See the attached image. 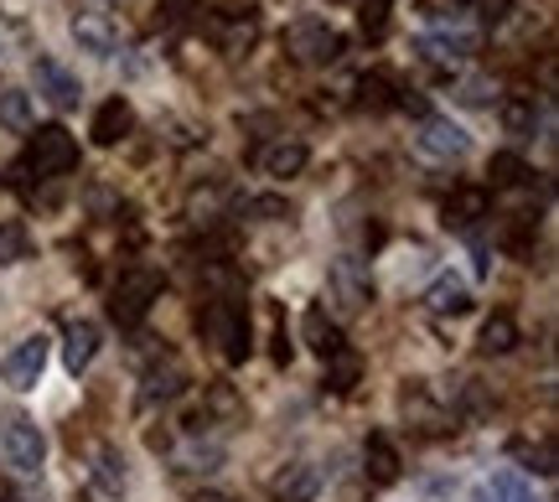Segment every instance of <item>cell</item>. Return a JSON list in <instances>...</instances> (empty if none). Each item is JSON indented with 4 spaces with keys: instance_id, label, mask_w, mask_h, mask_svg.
I'll return each instance as SVG.
<instances>
[{
    "instance_id": "obj_1",
    "label": "cell",
    "mask_w": 559,
    "mask_h": 502,
    "mask_svg": "<svg viewBox=\"0 0 559 502\" xmlns=\"http://www.w3.org/2000/svg\"><path fill=\"white\" fill-rule=\"evenodd\" d=\"M202 326L213 332L223 362H234V368H239V362L254 352V322H249V301H239V296H218V301L207 306Z\"/></svg>"
},
{
    "instance_id": "obj_25",
    "label": "cell",
    "mask_w": 559,
    "mask_h": 502,
    "mask_svg": "<svg viewBox=\"0 0 559 502\" xmlns=\"http://www.w3.org/2000/svg\"><path fill=\"white\" fill-rule=\"evenodd\" d=\"M358 379H362V358H358V352H347V347H342V352H332V358H326V389H332V394H353V389H358Z\"/></svg>"
},
{
    "instance_id": "obj_36",
    "label": "cell",
    "mask_w": 559,
    "mask_h": 502,
    "mask_svg": "<svg viewBox=\"0 0 559 502\" xmlns=\"http://www.w3.org/2000/svg\"><path fill=\"white\" fill-rule=\"evenodd\" d=\"M192 502H228V498H218V492H198Z\"/></svg>"
},
{
    "instance_id": "obj_32",
    "label": "cell",
    "mask_w": 559,
    "mask_h": 502,
    "mask_svg": "<svg viewBox=\"0 0 559 502\" xmlns=\"http://www.w3.org/2000/svg\"><path fill=\"white\" fill-rule=\"evenodd\" d=\"M254 37H260V21H254V16L234 21V32H228V52H234V58H239L243 47H254Z\"/></svg>"
},
{
    "instance_id": "obj_35",
    "label": "cell",
    "mask_w": 559,
    "mask_h": 502,
    "mask_svg": "<svg viewBox=\"0 0 559 502\" xmlns=\"http://www.w3.org/2000/svg\"><path fill=\"white\" fill-rule=\"evenodd\" d=\"M275 362H280V368L290 362V337H285V322L275 326Z\"/></svg>"
},
{
    "instance_id": "obj_33",
    "label": "cell",
    "mask_w": 559,
    "mask_h": 502,
    "mask_svg": "<svg viewBox=\"0 0 559 502\" xmlns=\"http://www.w3.org/2000/svg\"><path fill=\"white\" fill-rule=\"evenodd\" d=\"M243 213H260V218H290V207L280 198H254V202H243Z\"/></svg>"
},
{
    "instance_id": "obj_15",
    "label": "cell",
    "mask_w": 559,
    "mask_h": 502,
    "mask_svg": "<svg viewBox=\"0 0 559 502\" xmlns=\"http://www.w3.org/2000/svg\"><path fill=\"white\" fill-rule=\"evenodd\" d=\"M300 342H306L321 362L332 358V352H342V332H337V322L326 316V306H306V316H300Z\"/></svg>"
},
{
    "instance_id": "obj_16",
    "label": "cell",
    "mask_w": 559,
    "mask_h": 502,
    "mask_svg": "<svg viewBox=\"0 0 559 502\" xmlns=\"http://www.w3.org/2000/svg\"><path fill=\"white\" fill-rule=\"evenodd\" d=\"M99 342L104 337H99V326H94V322H73V326H68V337H62V368L79 379L83 368L99 358Z\"/></svg>"
},
{
    "instance_id": "obj_6",
    "label": "cell",
    "mask_w": 559,
    "mask_h": 502,
    "mask_svg": "<svg viewBox=\"0 0 559 502\" xmlns=\"http://www.w3.org/2000/svg\"><path fill=\"white\" fill-rule=\"evenodd\" d=\"M285 47H290V58L306 62V68H326V62L342 58V32H332L326 21H296L290 32H285Z\"/></svg>"
},
{
    "instance_id": "obj_8",
    "label": "cell",
    "mask_w": 559,
    "mask_h": 502,
    "mask_svg": "<svg viewBox=\"0 0 559 502\" xmlns=\"http://www.w3.org/2000/svg\"><path fill=\"white\" fill-rule=\"evenodd\" d=\"M68 37H73L79 52H88V58H99V62H109L120 52V26L104 16V11H79V16L68 21Z\"/></svg>"
},
{
    "instance_id": "obj_29",
    "label": "cell",
    "mask_w": 559,
    "mask_h": 502,
    "mask_svg": "<svg viewBox=\"0 0 559 502\" xmlns=\"http://www.w3.org/2000/svg\"><path fill=\"white\" fill-rule=\"evenodd\" d=\"M487 177H492V187H523V177H528V162H523V156H513V151H502V156H492Z\"/></svg>"
},
{
    "instance_id": "obj_4",
    "label": "cell",
    "mask_w": 559,
    "mask_h": 502,
    "mask_svg": "<svg viewBox=\"0 0 559 502\" xmlns=\"http://www.w3.org/2000/svg\"><path fill=\"white\" fill-rule=\"evenodd\" d=\"M160 301V275L156 270H130L120 285H115V296H109V316L120 326H140L145 322V311Z\"/></svg>"
},
{
    "instance_id": "obj_10",
    "label": "cell",
    "mask_w": 559,
    "mask_h": 502,
    "mask_svg": "<svg viewBox=\"0 0 559 502\" xmlns=\"http://www.w3.org/2000/svg\"><path fill=\"white\" fill-rule=\"evenodd\" d=\"M32 79H37V94L52 104V109H79L83 83H79V73H68L58 58H37L32 62Z\"/></svg>"
},
{
    "instance_id": "obj_14",
    "label": "cell",
    "mask_w": 559,
    "mask_h": 502,
    "mask_svg": "<svg viewBox=\"0 0 559 502\" xmlns=\"http://www.w3.org/2000/svg\"><path fill=\"white\" fill-rule=\"evenodd\" d=\"M135 130V109H130V99L124 94H115L109 104H99V115H94V145H120L124 135Z\"/></svg>"
},
{
    "instance_id": "obj_11",
    "label": "cell",
    "mask_w": 559,
    "mask_h": 502,
    "mask_svg": "<svg viewBox=\"0 0 559 502\" xmlns=\"http://www.w3.org/2000/svg\"><path fill=\"white\" fill-rule=\"evenodd\" d=\"M166 456H171V471H181V477H213L228 462L223 441H202V435H187L181 445H166Z\"/></svg>"
},
{
    "instance_id": "obj_20",
    "label": "cell",
    "mask_w": 559,
    "mask_h": 502,
    "mask_svg": "<svg viewBox=\"0 0 559 502\" xmlns=\"http://www.w3.org/2000/svg\"><path fill=\"white\" fill-rule=\"evenodd\" d=\"M94 482H99L104 498H124V492H130V466H124L120 445H99V456H94Z\"/></svg>"
},
{
    "instance_id": "obj_18",
    "label": "cell",
    "mask_w": 559,
    "mask_h": 502,
    "mask_svg": "<svg viewBox=\"0 0 559 502\" xmlns=\"http://www.w3.org/2000/svg\"><path fill=\"white\" fill-rule=\"evenodd\" d=\"M187 389V373H181L177 362H166V368H151L145 383H140V415H151L156 404H171Z\"/></svg>"
},
{
    "instance_id": "obj_2",
    "label": "cell",
    "mask_w": 559,
    "mask_h": 502,
    "mask_svg": "<svg viewBox=\"0 0 559 502\" xmlns=\"http://www.w3.org/2000/svg\"><path fill=\"white\" fill-rule=\"evenodd\" d=\"M79 166V141L62 130V124H41L37 135L26 141V156H21V177H37V181H52L62 171Z\"/></svg>"
},
{
    "instance_id": "obj_37",
    "label": "cell",
    "mask_w": 559,
    "mask_h": 502,
    "mask_svg": "<svg viewBox=\"0 0 559 502\" xmlns=\"http://www.w3.org/2000/svg\"><path fill=\"white\" fill-rule=\"evenodd\" d=\"M181 5H187V0H181Z\"/></svg>"
},
{
    "instance_id": "obj_12",
    "label": "cell",
    "mask_w": 559,
    "mask_h": 502,
    "mask_svg": "<svg viewBox=\"0 0 559 502\" xmlns=\"http://www.w3.org/2000/svg\"><path fill=\"white\" fill-rule=\"evenodd\" d=\"M321 492V471L311 462H285L270 477V502H311Z\"/></svg>"
},
{
    "instance_id": "obj_23",
    "label": "cell",
    "mask_w": 559,
    "mask_h": 502,
    "mask_svg": "<svg viewBox=\"0 0 559 502\" xmlns=\"http://www.w3.org/2000/svg\"><path fill=\"white\" fill-rule=\"evenodd\" d=\"M0 130H11V135H26V130H32V94L16 88V83L0 88Z\"/></svg>"
},
{
    "instance_id": "obj_34",
    "label": "cell",
    "mask_w": 559,
    "mask_h": 502,
    "mask_svg": "<svg viewBox=\"0 0 559 502\" xmlns=\"http://www.w3.org/2000/svg\"><path fill=\"white\" fill-rule=\"evenodd\" d=\"M456 99H461V104H487V83H477V79H472V83H461V94H456Z\"/></svg>"
},
{
    "instance_id": "obj_28",
    "label": "cell",
    "mask_w": 559,
    "mask_h": 502,
    "mask_svg": "<svg viewBox=\"0 0 559 502\" xmlns=\"http://www.w3.org/2000/svg\"><path fill=\"white\" fill-rule=\"evenodd\" d=\"M513 456L523 466H534L539 477H555V445L549 441H513Z\"/></svg>"
},
{
    "instance_id": "obj_7",
    "label": "cell",
    "mask_w": 559,
    "mask_h": 502,
    "mask_svg": "<svg viewBox=\"0 0 559 502\" xmlns=\"http://www.w3.org/2000/svg\"><path fill=\"white\" fill-rule=\"evenodd\" d=\"M47 362H52V342L41 337V332H32V337H21L16 347L5 352V362H0V379L11 383L16 394H26V389H37V383H41Z\"/></svg>"
},
{
    "instance_id": "obj_26",
    "label": "cell",
    "mask_w": 559,
    "mask_h": 502,
    "mask_svg": "<svg viewBox=\"0 0 559 502\" xmlns=\"http://www.w3.org/2000/svg\"><path fill=\"white\" fill-rule=\"evenodd\" d=\"M492 502H539L534 498V482L523 477V471H513V466H502V471H492Z\"/></svg>"
},
{
    "instance_id": "obj_30",
    "label": "cell",
    "mask_w": 559,
    "mask_h": 502,
    "mask_svg": "<svg viewBox=\"0 0 559 502\" xmlns=\"http://www.w3.org/2000/svg\"><path fill=\"white\" fill-rule=\"evenodd\" d=\"M389 5H394V0H362L358 5V26H362V37L368 41L383 37V26H389Z\"/></svg>"
},
{
    "instance_id": "obj_17",
    "label": "cell",
    "mask_w": 559,
    "mask_h": 502,
    "mask_svg": "<svg viewBox=\"0 0 559 502\" xmlns=\"http://www.w3.org/2000/svg\"><path fill=\"white\" fill-rule=\"evenodd\" d=\"M481 218H487V192H481V187H456V192L445 198V228L472 234Z\"/></svg>"
},
{
    "instance_id": "obj_13",
    "label": "cell",
    "mask_w": 559,
    "mask_h": 502,
    "mask_svg": "<svg viewBox=\"0 0 559 502\" xmlns=\"http://www.w3.org/2000/svg\"><path fill=\"white\" fill-rule=\"evenodd\" d=\"M425 306L436 316H466L472 311V285L461 280V275H451V270H440L436 280H430V290H425Z\"/></svg>"
},
{
    "instance_id": "obj_21",
    "label": "cell",
    "mask_w": 559,
    "mask_h": 502,
    "mask_svg": "<svg viewBox=\"0 0 559 502\" xmlns=\"http://www.w3.org/2000/svg\"><path fill=\"white\" fill-rule=\"evenodd\" d=\"M260 171L275 181H290L306 171V145L300 141H275L270 151H260Z\"/></svg>"
},
{
    "instance_id": "obj_19",
    "label": "cell",
    "mask_w": 559,
    "mask_h": 502,
    "mask_svg": "<svg viewBox=\"0 0 559 502\" xmlns=\"http://www.w3.org/2000/svg\"><path fill=\"white\" fill-rule=\"evenodd\" d=\"M362 471H368L373 487L400 482V451H394L389 435H368V445H362Z\"/></svg>"
},
{
    "instance_id": "obj_9",
    "label": "cell",
    "mask_w": 559,
    "mask_h": 502,
    "mask_svg": "<svg viewBox=\"0 0 559 502\" xmlns=\"http://www.w3.org/2000/svg\"><path fill=\"white\" fill-rule=\"evenodd\" d=\"M415 145H419V156H430V162H461V156H472V135L456 120H440V115L419 120Z\"/></svg>"
},
{
    "instance_id": "obj_3",
    "label": "cell",
    "mask_w": 559,
    "mask_h": 502,
    "mask_svg": "<svg viewBox=\"0 0 559 502\" xmlns=\"http://www.w3.org/2000/svg\"><path fill=\"white\" fill-rule=\"evenodd\" d=\"M0 462L11 466L16 477H37L47 462V435L32 415H5L0 420Z\"/></svg>"
},
{
    "instance_id": "obj_31",
    "label": "cell",
    "mask_w": 559,
    "mask_h": 502,
    "mask_svg": "<svg viewBox=\"0 0 559 502\" xmlns=\"http://www.w3.org/2000/svg\"><path fill=\"white\" fill-rule=\"evenodd\" d=\"M502 124H508L513 135H528V130H534V99H513L502 109Z\"/></svg>"
},
{
    "instance_id": "obj_27",
    "label": "cell",
    "mask_w": 559,
    "mask_h": 502,
    "mask_svg": "<svg viewBox=\"0 0 559 502\" xmlns=\"http://www.w3.org/2000/svg\"><path fill=\"white\" fill-rule=\"evenodd\" d=\"M26 254H32V234H26V223L5 218V223H0V270L21 264Z\"/></svg>"
},
{
    "instance_id": "obj_5",
    "label": "cell",
    "mask_w": 559,
    "mask_h": 502,
    "mask_svg": "<svg viewBox=\"0 0 559 502\" xmlns=\"http://www.w3.org/2000/svg\"><path fill=\"white\" fill-rule=\"evenodd\" d=\"M326 290H332V301H337L342 316H358L362 306L373 301L368 264H362L358 254H342V260H332V270H326Z\"/></svg>"
},
{
    "instance_id": "obj_24",
    "label": "cell",
    "mask_w": 559,
    "mask_h": 502,
    "mask_svg": "<svg viewBox=\"0 0 559 502\" xmlns=\"http://www.w3.org/2000/svg\"><path fill=\"white\" fill-rule=\"evenodd\" d=\"M481 358H502V352H513L519 347V322L508 316V311H498V316H487V326H481Z\"/></svg>"
},
{
    "instance_id": "obj_22",
    "label": "cell",
    "mask_w": 559,
    "mask_h": 502,
    "mask_svg": "<svg viewBox=\"0 0 559 502\" xmlns=\"http://www.w3.org/2000/svg\"><path fill=\"white\" fill-rule=\"evenodd\" d=\"M415 47L436 62H466L477 52V37H472V32H440V37H419Z\"/></svg>"
}]
</instances>
